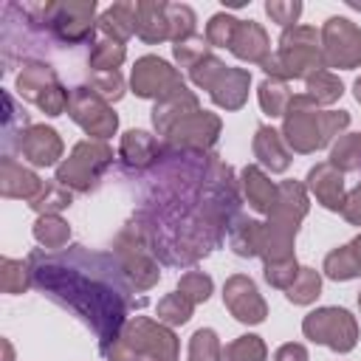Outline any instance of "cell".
<instances>
[{
	"instance_id": "obj_24",
	"label": "cell",
	"mask_w": 361,
	"mask_h": 361,
	"mask_svg": "<svg viewBox=\"0 0 361 361\" xmlns=\"http://www.w3.org/2000/svg\"><path fill=\"white\" fill-rule=\"evenodd\" d=\"M102 31L116 39V42H124L133 31H135V3H116L113 8H107L99 20Z\"/></svg>"
},
{
	"instance_id": "obj_45",
	"label": "cell",
	"mask_w": 361,
	"mask_h": 361,
	"mask_svg": "<svg viewBox=\"0 0 361 361\" xmlns=\"http://www.w3.org/2000/svg\"><path fill=\"white\" fill-rule=\"evenodd\" d=\"M274 361H307V350L302 344H282L276 350Z\"/></svg>"
},
{
	"instance_id": "obj_11",
	"label": "cell",
	"mask_w": 361,
	"mask_h": 361,
	"mask_svg": "<svg viewBox=\"0 0 361 361\" xmlns=\"http://www.w3.org/2000/svg\"><path fill=\"white\" fill-rule=\"evenodd\" d=\"M223 302L231 310V316L240 319V322H245V324H259L265 319V313H268V307H265L257 285L248 276H243V274H237V276H231L226 282Z\"/></svg>"
},
{
	"instance_id": "obj_18",
	"label": "cell",
	"mask_w": 361,
	"mask_h": 361,
	"mask_svg": "<svg viewBox=\"0 0 361 361\" xmlns=\"http://www.w3.org/2000/svg\"><path fill=\"white\" fill-rule=\"evenodd\" d=\"M62 152V141L51 127H31L23 135V155L39 166H48L59 158Z\"/></svg>"
},
{
	"instance_id": "obj_4",
	"label": "cell",
	"mask_w": 361,
	"mask_h": 361,
	"mask_svg": "<svg viewBox=\"0 0 361 361\" xmlns=\"http://www.w3.org/2000/svg\"><path fill=\"white\" fill-rule=\"evenodd\" d=\"M192 82L203 90L212 93L214 104L226 107V110H237L245 104L248 99V85H251V73L243 68H226L220 59L214 56H203L195 68H192Z\"/></svg>"
},
{
	"instance_id": "obj_1",
	"label": "cell",
	"mask_w": 361,
	"mask_h": 361,
	"mask_svg": "<svg viewBox=\"0 0 361 361\" xmlns=\"http://www.w3.org/2000/svg\"><path fill=\"white\" fill-rule=\"evenodd\" d=\"M31 274L39 288H48L56 299L76 307L102 336V347L118 338V327L124 322V293L110 285L68 268L59 257H42L39 251L31 254Z\"/></svg>"
},
{
	"instance_id": "obj_5",
	"label": "cell",
	"mask_w": 361,
	"mask_h": 361,
	"mask_svg": "<svg viewBox=\"0 0 361 361\" xmlns=\"http://www.w3.org/2000/svg\"><path fill=\"white\" fill-rule=\"evenodd\" d=\"M302 330L310 341L327 344L336 353H350L358 341V327L355 319L344 307H319L305 316Z\"/></svg>"
},
{
	"instance_id": "obj_28",
	"label": "cell",
	"mask_w": 361,
	"mask_h": 361,
	"mask_svg": "<svg viewBox=\"0 0 361 361\" xmlns=\"http://www.w3.org/2000/svg\"><path fill=\"white\" fill-rule=\"evenodd\" d=\"M48 82H51V85L56 82L54 71H51L48 65L31 62V65H25L23 73H20V93L28 96V99H39V90L45 93V90H48V87H45Z\"/></svg>"
},
{
	"instance_id": "obj_25",
	"label": "cell",
	"mask_w": 361,
	"mask_h": 361,
	"mask_svg": "<svg viewBox=\"0 0 361 361\" xmlns=\"http://www.w3.org/2000/svg\"><path fill=\"white\" fill-rule=\"evenodd\" d=\"M262 237H265V226L257 220H245L231 231V248L240 257H254L262 254Z\"/></svg>"
},
{
	"instance_id": "obj_34",
	"label": "cell",
	"mask_w": 361,
	"mask_h": 361,
	"mask_svg": "<svg viewBox=\"0 0 361 361\" xmlns=\"http://www.w3.org/2000/svg\"><path fill=\"white\" fill-rule=\"evenodd\" d=\"M192 302L183 293H169L158 302V322L164 324H183L192 316Z\"/></svg>"
},
{
	"instance_id": "obj_13",
	"label": "cell",
	"mask_w": 361,
	"mask_h": 361,
	"mask_svg": "<svg viewBox=\"0 0 361 361\" xmlns=\"http://www.w3.org/2000/svg\"><path fill=\"white\" fill-rule=\"evenodd\" d=\"M118 254H121V262H124V271L127 276L133 279V285L138 290H147L158 282V265L149 259V254L144 251V245L135 243V237H130V231H124L118 237Z\"/></svg>"
},
{
	"instance_id": "obj_31",
	"label": "cell",
	"mask_w": 361,
	"mask_h": 361,
	"mask_svg": "<svg viewBox=\"0 0 361 361\" xmlns=\"http://www.w3.org/2000/svg\"><path fill=\"white\" fill-rule=\"evenodd\" d=\"M322 290V276L313 268H299V276L293 279V285L288 288V299L293 305H310Z\"/></svg>"
},
{
	"instance_id": "obj_26",
	"label": "cell",
	"mask_w": 361,
	"mask_h": 361,
	"mask_svg": "<svg viewBox=\"0 0 361 361\" xmlns=\"http://www.w3.org/2000/svg\"><path fill=\"white\" fill-rule=\"evenodd\" d=\"M341 82L330 73V71H313L310 76H307V99L313 102V104H330V102H336L338 96H341Z\"/></svg>"
},
{
	"instance_id": "obj_46",
	"label": "cell",
	"mask_w": 361,
	"mask_h": 361,
	"mask_svg": "<svg viewBox=\"0 0 361 361\" xmlns=\"http://www.w3.org/2000/svg\"><path fill=\"white\" fill-rule=\"evenodd\" d=\"M355 99H358V102H361V79H358V82H355Z\"/></svg>"
},
{
	"instance_id": "obj_9",
	"label": "cell",
	"mask_w": 361,
	"mask_h": 361,
	"mask_svg": "<svg viewBox=\"0 0 361 361\" xmlns=\"http://www.w3.org/2000/svg\"><path fill=\"white\" fill-rule=\"evenodd\" d=\"M71 116L73 121L93 138H110L118 127L116 113L110 110V104L90 87H76L71 93Z\"/></svg>"
},
{
	"instance_id": "obj_15",
	"label": "cell",
	"mask_w": 361,
	"mask_h": 361,
	"mask_svg": "<svg viewBox=\"0 0 361 361\" xmlns=\"http://www.w3.org/2000/svg\"><path fill=\"white\" fill-rule=\"evenodd\" d=\"M56 17H54V25L59 31L62 39L68 42H79L85 37H90L93 31V11H96V3H68V6H54Z\"/></svg>"
},
{
	"instance_id": "obj_47",
	"label": "cell",
	"mask_w": 361,
	"mask_h": 361,
	"mask_svg": "<svg viewBox=\"0 0 361 361\" xmlns=\"http://www.w3.org/2000/svg\"><path fill=\"white\" fill-rule=\"evenodd\" d=\"M358 305H361V293H358Z\"/></svg>"
},
{
	"instance_id": "obj_27",
	"label": "cell",
	"mask_w": 361,
	"mask_h": 361,
	"mask_svg": "<svg viewBox=\"0 0 361 361\" xmlns=\"http://www.w3.org/2000/svg\"><path fill=\"white\" fill-rule=\"evenodd\" d=\"M265 355H268V350L259 336H240L237 341H231L220 350L217 361H265Z\"/></svg>"
},
{
	"instance_id": "obj_44",
	"label": "cell",
	"mask_w": 361,
	"mask_h": 361,
	"mask_svg": "<svg viewBox=\"0 0 361 361\" xmlns=\"http://www.w3.org/2000/svg\"><path fill=\"white\" fill-rule=\"evenodd\" d=\"M341 214H344L353 226H361V183L344 197V209H341Z\"/></svg>"
},
{
	"instance_id": "obj_19",
	"label": "cell",
	"mask_w": 361,
	"mask_h": 361,
	"mask_svg": "<svg viewBox=\"0 0 361 361\" xmlns=\"http://www.w3.org/2000/svg\"><path fill=\"white\" fill-rule=\"evenodd\" d=\"M135 34L144 42H161L169 37L166 3H135Z\"/></svg>"
},
{
	"instance_id": "obj_16",
	"label": "cell",
	"mask_w": 361,
	"mask_h": 361,
	"mask_svg": "<svg viewBox=\"0 0 361 361\" xmlns=\"http://www.w3.org/2000/svg\"><path fill=\"white\" fill-rule=\"evenodd\" d=\"M192 113H197V99H195V96L186 90V85H183V87H178L175 93L158 99V104H155V110H152V124H155L158 133L169 135V130H172L175 124H180L186 116H192Z\"/></svg>"
},
{
	"instance_id": "obj_17",
	"label": "cell",
	"mask_w": 361,
	"mask_h": 361,
	"mask_svg": "<svg viewBox=\"0 0 361 361\" xmlns=\"http://www.w3.org/2000/svg\"><path fill=\"white\" fill-rule=\"evenodd\" d=\"M231 51H234V56H240V59H248V62H265L271 54V42H268V34H265V28L259 25V23H254V20H248V23H240L237 25V34H234V39H231Z\"/></svg>"
},
{
	"instance_id": "obj_20",
	"label": "cell",
	"mask_w": 361,
	"mask_h": 361,
	"mask_svg": "<svg viewBox=\"0 0 361 361\" xmlns=\"http://www.w3.org/2000/svg\"><path fill=\"white\" fill-rule=\"evenodd\" d=\"M254 155H257L271 172H285L288 164H290V155H288L285 141H282L279 133L271 130V127H259V130H257V135H254Z\"/></svg>"
},
{
	"instance_id": "obj_35",
	"label": "cell",
	"mask_w": 361,
	"mask_h": 361,
	"mask_svg": "<svg viewBox=\"0 0 361 361\" xmlns=\"http://www.w3.org/2000/svg\"><path fill=\"white\" fill-rule=\"evenodd\" d=\"M237 25L240 20H234L231 14H214L206 25V42L209 45H217V48H231V39L237 34Z\"/></svg>"
},
{
	"instance_id": "obj_21",
	"label": "cell",
	"mask_w": 361,
	"mask_h": 361,
	"mask_svg": "<svg viewBox=\"0 0 361 361\" xmlns=\"http://www.w3.org/2000/svg\"><path fill=\"white\" fill-rule=\"evenodd\" d=\"M243 189H245V197L248 203L257 209V212H265L271 214V209L276 206V192L279 186H274L259 166H245L243 169Z\"/></svg>"
},
{
	"instance_id": "obj_3",
	"label": "cell",
	"mask_w": 361,
	"mask_h": 361,
	"mask_svg": "<svg viewBox=\"0 0 361 361\" xmlns=\"http://www.w3.org/2000/svg\"><path fill=\"white\" fill-rule=\"evenodd\" d=\"M265 73H274L276 79H296L310 76L313 71L324 68V56L319 48V37L307 25H293L282 34L276 56H268L262 62Z\"/></svg>"
},
{
	"instance_id": "obj_30",
	"label": "cell",
	"mask_w": 361,
	"mask_h": 361,
	"mask_svg": "<svg viewBox=\"0 0 361 361\" xmlns=\"http://www.w3.org/2000/svg\"><path fill=\"white\" fill-rule=\"evenodd\" d=\"M330 164L338 172H350L361 166V133L358 135H344L338 138V144L330 152Z\"/></svg>"
},
{
	"instance_id": "obj_8",
	"label": "cell",
	"mask_w": 361,
	"mask_h": 361,
	"mask_svg": "<svg viewBox=\"0 0 361 361\" xmlns=\"http://www.w3.org/2000/svg\"><path fill=\"white\" fill-rule=\"evenodd\" d=\"M322 56L330 68H355L361 62V28L347 17H330L322 28Z\"/></svg>"
},
{
	"instance_id": "obj_38",
	"label": "cell",
	"mask_w": 361,
	"mask_h": 361,
	"mask_svg": "<svg viewBox=\"0 0 361 361\" xmlns=\"http://www.w3.org/2000/svg\"><path fill=\"white\" fill-rule=\"evenodd\" d=\"M178 293H183L192 305L206 302L209 293H212V279H209L203 271H189V274L180 276V282H178Z\"/></svg>"
},
{
	"instance_id": "obj_43",
	"label": "cell",
	"mask_w": 361,
	"mask_h": 361,
	"mask_svg": "<svg viewBox=\"0 0 361 361\" xmlns=\"http://www.w3.org/2000/svg\"><path fill=\"white\" fill-rule=\"evenodd\" d=\"M265 11H268V17H271L274 23H279V25H293L296 17L302 14V3H276V0H271V3H265Z\"/></svg>"
},
{
	"instance_id": "obj_7",
	"label": "cell",
	"mask_w": 361,
	"mask_h": 361,
	"mask_svg": "<svg viewBox=\"0 0 361 361\" xmlns=\"http://www.w3.org/2000/svg\"><path fill=\"white\" fill-rule=\"evenodd\" d=\"M113 161V152L107 144L102 141H82L73 147L71 158L56 169V180L62 186H73L79 192L96 186L99 175L107 169V164Z\"/></svg>"
},
{
	"instance_id": "obj_39",
	"label": "cell",
	"mask_w": 361,
	"mask_h": 361,
	"mask_svg": "<svg viewBox=\"0 0 361 361\" xmlns=\"http://www.w3.org/2000/svg\"><path fill=\"white\" fill-rule=\"evenodd\" d=\"M296 276H299V265H296L293 257H290V259H279V262H265V279H268L274 288L288 290Z\"/></svg>"
},
{
	"instance_id": "obj_33",
	"label": "cell",
	"mask_w": 361,
	"mask_h": 361,
	"mask_svg": "<svg viewBox=\"0 0 361 361\" xmlns=\"http://www.w3.org/2000/svg\"><path fill=\"white\" fill-rule=\"evenodd\" d=\"M220 341L217 333L209 327H200L192 338H189V361H217L220 358Z\"/></svg>"
},
{
	"instance_id": "obj_6",
	"label": "cell",
	"mask_w": 361,
	"mask_h": 361,
	"mask_svg": "<svg viewBox=\"0 0 361 361\" xmlns=\"http://www.w3.org/2000/svg\"><path fill=\"white\" fill-rule=\"evenodd\" d=\"M124 344L135 353L138 361H178V338L169 327L152 319H133L121 330Z\"/></svg>"
},
{
	"instance_id": "obj_10",
	"label": "cell",
	"mask_w": 361,
	"mask_h": 361,
	"mask_svg": "<svg viewBox=\"0 0 361 361\" xmlns=\"http://www.w3.org/2000/svg\"><path fill=\"white\" fill-rule=\"evenodd\" d=\"M130 82H133V93L144 96V99H164V96L175 93L178 87H183L180 73L158 56H141L133 68Z\"/></svg>"
},
{
	"instance_id": "obj_22",
	"label": "cell",
	"mask_w": 361,
	"mask_h": 361,
	"mask_svg": "<svg viewBox=\"0 0 361 361\" xmlns=\"http://www.w3.org/2000/svg\"><path fill=\"white\" fill-rule=\"evenodd\" d=\"M324 274L330 279H353V276H361V234L350 245H341V248H336V251L327 254Z\"/></svg>"
},
{
	"instance_id": "obj_32",
	"label": "cell",
	"mask_w": 361,
	"mask_h": 361,
	"mask_svg": "<svg viewBox=\"0 0 361 361\" xmlns=\"http://www.w3.org/2000/svg\"><path fill=\"white\" fill-rule=\"evenodd\" d=\"M34 234H37V240L45 243L48 248H62V245L68 243V234H71V231H68V223H65L62 217H56V214H45V217L37 220Z\"/></svg>"
},
{
	"instance_id": "obj_29",
	"label": "cell",
	"mask_w": 361,
	"mask_h": 361,
	"mask_svg": "<svg viewBox=\"0 0 361 361\" xmlns=\"http://www.w3.org/2000/svg\"><path fill=\"white\" fill-rule=\"evenodd\" d=\"M290 99H293V96L288 93V87H285L282 79H265V82L259 85V104H262V110H265L268 116H282V113L288 110Z\"/></svg>"
},
{
	"instance_id": "obj_36",
	"label": "cell",
	"mask_w": 361,
	"mask_h": 361,
	"mask_svg": "<svg viewBox=\"0 0 361 361\" xmlns=\"http://www.w3.org/2000/svg\"><path fill=\"white\" fill-rule=\"evenodd\" d=\"M124 62V45L116 39H104L93 48L90 54V68L93 71H116Z\"/></svg>"
},
{
	"instance_id": "obj_42",
	"label": "cell",
	"mask_w": 361,
	"mask_h": 361,
	"mask_svg": "<svg viewBox=\"0 0 361 361\" xmlns=\"http://www.w3.org/2000/svg\"><path fill=\"white\" fill-rule=\"evenodd\" d=\"M93 87L96 93H102L104 99H118L124 93V82L118 76V71H93Z\"/></svg>"
},
{
	"instance_id": "obj_14",
	"label": "cell",
	"mask_w": 361,
	"mask_h": 361,
	"mask_svg": "<svg viewBox=\"0 0 361 361\" xmlns=\"http://www.w3.org/2000/svg\"><path fill=\"white\" fill-rule=\"evenodd\" d=\"M307 189L316 195V200L324 209H330V212L344 209V178L330 161L319 164L307 172Z\"/></svg>"
},
{
	"instance_id": "obj_40",
	"label": "cell",
	"mask_w": 361,
	"mask_h": 361,
	"mask_svg": "<svg viewBox=\"0 0 361 361\" xmlns=\"http://www.w3.org/2000/svg\"><path fill=\"white\" fill-rule=\"evenodd\" d=\"M203 56H209L206 54V39L203 37H186V39H180V42H175V59L183 65V68H195Z\"/></svg>"
},
{
	"instance_id": "obj_41",
	"label": "cell",
	"mask_w": 361,
	"mask_h": 361,
	"mask_svg": "<svg viewBox=\"0 0 361 361\" xmlns=\"http://www.w3.org/2000/svg\"><path fill=\"white\" fill-rule=\"evenodd\" d=\"M34 209H45V212H59V209H65V206H71V192L62 186V183H54V186H45L42 189V195L39 197H34V203H31Z\"/></svg>"
},
{
	"instance_id": "obj_23",
	"label": "cell",
	"mask_w": 361,
	"mask_h": 361,
	"mask_svg": "<svg viewBox=\"0 0 361 361\" xmlns=\"http://www.w3.org/2000/svg\"><path fill=\"white\" fill-rule=\"evenodd\" d=\"M121 158H124L130 166L144 169V166H149V164L158 158V144H155V138H152L149 133H144V130H130V133H124V138H121Z\"/></svg>"
},
{
	"instance_id": "obj_12",
	"label": "cell",
	"mask_w": 361,
	"mask_h": 361,
	"mask_svg": "<svg viewBox=\"0 0 361 361\" xmlns=\"http://www.w3.org/2000/svg\"><path fill=\"white\" fill-rule=\"evenodd\" d=\"M217 133H220V118L214 113L197 110L186 116L180 124H175L166 138L178 149H209L217 141Z\"/></svg>"
},
{
	"instance_id": "obj_37",
	"label": "cell",
	"mask_w": 361,
	"mask_h": 361,
	"mask_svg": "<svg viewBox=\"0 0 361 361\" xmlns=\"http://www.w3.org/2000/svg\"><path fill=\"white\" fill-rule=\"evenodd\" d=\"M166 20H169V37L175 42L192 37V31H195V14H192L189 6H172V3H166Z\"/></svg>"
},
{
	"instance_id": "obj_2",
	"label": "cell",
	"mask_w": 361,
	"mask_h": 361,
	"mask_svg": "<svg viewBox=\"0 0 361 361\" xmlns=\"http://www.w3.org/2000/svg\"><path fill=\"white\" fill-rule=\"evenodd\" d=\"M347 124V110H316L307 96H293L285 110V141L296 152H313L338 135V130Z\"/></svg>"
}]
</instances>
